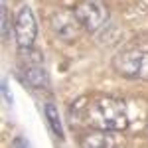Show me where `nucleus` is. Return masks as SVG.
I'll list each match as a JSON object with an SVG mask.
<instances>
[{
    "label": "nucleus",
    "instance_id": "nucleus-9",
    "mask_svg": "<svg viewBox=\"0 0 148 148\" xmlns=\"http://www.w3.org/2000/svg\"><path fill=\"white\" fill-rule=\"evenodd\" d=\"M8 12H6V2L2 0V36L6 38L8 36Z\"/></svg>",
    "mask_w": 148,
    "mask_h": 148
},
{
    "label": "nucleus",
    "instance_id": "nucleus-6",
    "mask_svg": "<svg viewBox=\"0 0 148 148\" xmlns=\"http://www.w3.org/2000/svg\"><path fill=\"white\" fill-rule=\"evenodd\" d=\"M22 79L30 85V87H34V89H46L49 79H47V71L46 67L42 65V59L40 56L36 53L34 57H22Z\"/></svg>",
    "mask_w": 148,
    "mask_h": 148
},
{
    "label": "nucleus",
    "instance_id": "nucleus-4",
    "mask_svg": "<svg viewBox=\"0 0 148 148\" xmlns=\"http://www.w3.org/2000/svg\"><path fill=\"white\" fill-rule=\"evenodd\" d=\"M14 36H16V44L20 49H28L34 46L36 36H38V22H36L34 10L26 4L22 6L16 14V22H14Z\"/></svg>",
    "mask_w": 148,
    "mask_h": 148
},
{
    "label": "nucleus",
    "instance_id": "nucleus-7",
    "mask_svg": "<svg viewBox=\"0 0 148 148\" xmlns=\"http://www.w3.org/2000/svg\"><path fill=\"white\" fill-rule=\"evenodd\" d=\"M81 144L85 148H113L119 146L121 140L116 136V130H107V128H95L87 132L81 138Z\"/></svg>",
    "mask_w": 148,
    "mask_h": 148
},
{
    "label": "nucleus",
    "instance_id": "nucleus-2",
    "mask_svg": "<svg viewBox=\"0 0 148 148\" xmlns=\"http://www.w3.org/2000/svg\"><path fill=\"white\" fill-rule=\"evenodd\" d=\"M113 69L126 79H148V53L140 49H126L116 53Z\"/></svg>",
    "mask_w": 148,
    "mask_h": 148
},
{
    "label": "nucleus",
    "instance_id": "nucleus-1",
    "mask_svg": "<svg viewBox=\"0 0 148 148\" xmlns=\"http://www.w3.org/2000/svg\"><path fill=\"white\" fill-rule=\"evenodd\" d=\"M85 119L95 128H107L116 132L128 126V113L125 103L114 97H99L85 105Z\"/></svg>",
    "mask_w": 148,
    "mask_h": 148
},
{
    "label": "nucleus",
    "instance_id": "nucleus-8",
    "mask_svg": "<svg viewBox=\"0 0 148 148\" xmlns=\"http://www.w3.org/2000/svg\"><path fill=\"white\" fill-rule=\"evenodd\" d=\"M44 111H46V119H47V125L51 128V132H53L57 138H63V125H61L59 111L56 109V105H53V103H47Z\"/></svg>",
    "mask_w": 148,
    "mask_h": 148
},
{
    "label": "nucleus",
    "instance_id": "nucleus-3",
    "mask_svg": "<svg viewBox=\"0 0 148 148\" xmlns=\"http://www.w3.org/2000/svg\"><path fill=\"white\" fill-rule=\"evenodd\" d=\"M75 16L81 22L83 30L87 32H99L103 26L107 24V18H109V12H107V6L103 4L101 0H81L75 4Z\"/></svg>",
    "mask_w": 148,
    "mask_h": 148
},
{
    "label": "nucleus",
    "instance_id": "nucleus-5",
    "mask_svg": "<svg viewBox=\"0 0 148 148\" xmlns=\"http://www.w3.org/2000/svg\"><path fill=\"white\" fill-rule=\"evenodd\" d=\"M51 30H53V34H56L59 40H63V42H73V40L79 38L83 26H81V22L77 20V16H75L73 10L71 12L59 10L51 16Z\"/></svg>",
    "mask_w": 148,
    "mask_h": 148
}]
</instances>
